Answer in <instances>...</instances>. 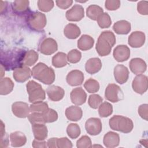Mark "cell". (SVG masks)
<instances>
[{
	"instance_id": "obj_6",
	"label": "cell",
	"mask_w": 148,
	"mask_h": 148,
	"mask_svg": "<svg viewBox=\"0 0 148 148\" xmlns=\"http://www.w3.org/2000/svg\"><path fill=\"white\" fill-rule=\"evenodd\" d=\"M28 27L35 31L43 29L47 24V19L45 14L40 12H34L29 14L27 18Z\"/></svg>"
},
{
	"instance_id": "obj_9",
	"label": "cell",
	"mask_w": 148,
	"mask_h": 148,
	"mask_svg": "<svg viewBox=\"0 0 148 148\" xmlns=\"http://www.w3.org/2000/svg\"><path fill=\"white\" fill-rule=\"evenodd\" d=\"M86 132L90 135H97L102 131V125L99 119L91 117L88 119L85 124Z\"/></svg>"
},
{
	"instance_id": "obj_49",
	"label": "cell",
	"mask_w": 148,
	"mask_h": 148,
	"mask_svg": "<svg viewBox=\"0 0 148 148\" xmlns=\"http://www.w3.org/2000/svg\"><path fill=\"white\" fill-rule=\"evenodd\" d=\"M56 3L58 7L62 9H66L70 7L73 1L72 0H57Z\"/></svg>"
},
{
	"instance_id": "obj_28",
	"label": "cell",
	"mask_w": 148,
	"mask_h": 148,
	"mask_svg": "<svg viewBox=\"0 0 148 148\" xmlns=\"http://www.w3.org/2000/svg\"><path fill=\"white\" fill-rule=\"evenodd\" d=\"M94 44V39L90 35H83L77 41V47L83 51L91 49Z\"/></svg>"
},
{
	"instance_id": "obj_22",
	"label": "cell",
	"mask_w": 148,
	"mask_h": 148,
	"mask_svg": "<svg viewBox=\"0 0 148 148\" xmlns=\"http://www.w3.org/2000/svg\"><path fill=\"white\" fill-rule=\"evenodd\" d=\"M102 68V62L99 58L94 57L88 60L85 64L86 71L91 75L98 72Z\"/></svg>"
},
{
	"instance_id": "obj_24",
	"label": "cell",
	"mask_w": 148,
	"mask_h": 148,
	"mask_svg": "<svg viewBox=\"0 0 148 148\" xmlns=\"http://www.w3.org/2000/svg\"><path fill=\"white\" fill-rule=\"evenodd\" d=\"M10 140L12 147H21L26 143L27 138L24 133L20 131H15L10 134Z\"/></svg>"
},
{
	"instance_id": "obj_42",
	"label": "cell",
	"mask_w": 148,
	"mask_h": 148,
	"mask_svg": "<svg viewBox=\"0 0 148 148\" xmlns=\"http://www.w3.org/2000/svg\"><path fill=\"white\" fill-rule=\"evenodd\" d=\"M37 4L39 9L44 12L50 11L54 7V2L51 0H39Z\"/></svg>"
},
{
	"instance_id": "obj_40",
	"label": "cell",
	"mask_w": 148,
	"mask_h": 148,
	"mask_svg": "<svg viewBox=\"0 0 148 148\" xmlns=\"http://www.w3.org/2000/svg\"><path fill=\"white\" fill-rule=\"evenodd\" d=\"M43 114L46 123H53L57 121L58 119V113L53 109L49 108L43 113Z\"/></svg>"
},
{
	"instance_id": "obj_37",
	"label": "cell",
	"mask_w": 148,
	"mask_h": 148,
	"mask_svg": "<svg viewBox=\"0 0 148 148\" xmlns=\"http://www.w3.org/2000/svg\"><path fill=\"white\" fill-rule=\"evenodd\" d=\"M80 132V128L77 124L71 123L66 128V133L71 139H76L78 138Z\"/></svg>"
},
{
	"instance_id": "obj_36",
	"label": "cell",
	"mask_w": 148,
	"mask_h": 148,
	"mask_svg": "<svg viewBox=\"0 0 148 148\" xmlns=\"http://www.w3.org/2000/svg\"><path fill=\"white\" fill-rule=\"evenodd\" d=\"M84 87L88 92L95 93L98 91L99 89V84L97 80L90 78L86 81L84 84Z\"/></svg>"
},
{
	"instance_id": "obj_44",
	"label": "cell",
	"mask_w": 148,
	"mask_h": 148,
	"mask_svg": "<svg viewBox=\"0 0 148 148\" xmlns=\"http://www.w3.org/2000/svg\"><path fill=\"white\" fill-rule=\"evenodd\" d=\"M76 146L78 148H89L91 147L92 143L91 139L87 135L82 136L76 142Z\"/></svg>"
},
{
	"instance_id": "obj_47",
	"label": "cell",
	"mask_w": 148,
	"mask_h": 148,
	"mask_svg": "<svg viewBox=\"0 0 148 148\" xmlns=\"http://www.w3.org/2000/svg\"><path fill=\"white\" fill-rule=\"evenodd\" d=\"M137 10L142 15H147L148 2L147 1H139L137 4Z\"/></svg>"
},
{
	"instance_id": "obj_43",
	"label": "cell",
	"mask_w": 148,
	"mask_h": 148,
	"mask_svg": "<svg viewBox=\"0 0 148 148\" xmlns=\"http://www.w3.org/2000/svg\"><path fill=\"white\" fill-rule=\"evenodd\" d=\"M82 58V53L77 49H73L67 54L68 61L72 64H75L80 61Z\"/></svg>"
},
{
	"instance_id": "obj_21",
	"label": "cell",
	"mask_w": 148,
	"mask_h": 148,
	"mask_svg": "<svg viewBox=\"0 0 148 148\" xmlns=\"http://www.w3.org/2000/svg\"><path fill=\"white\" fill-rule=\"evenodd\" d=\"M103 142L105 147L113 148L117 147L120 143V136L117 133L109 131L103 136Z\"/></svg>"
},
{
	"instance_id": "obj_46",
	"label": "cell",
	"mask_w": 148,
	"mask_h": 148,
	"mask_svg": "<svg viewBox=\"0 0 148 148\" xmlns=\"http://www.w3.org/2000/svg\"><path fill=\"white\" fill-rule=\"evenodd\" d=\"M105 6L109 10H115L120 6V1L119 0H106L105 2Z\"/></svg>"
},
{
	"instance_id": "obj_26",
	"label": "cell",
	"mask_w": 148,
	"mask_h": 148,
	"mask_svg": "<svg viewBox=\"0 0 148 148\" xmlns=\"http://www.w3.org/2000/svg\"><path fill=\"white\" fill-rule=\"evenodd\" d=\"M113 29L117 34L126 35L131 31V26L130 22L126 20H120L114 24Z\"/></svg>"
},
{
	"instance_id": "obj_30",
	"label": "cell",
	"mask_w": 148,
	"mask_h": 148,
	"mask_svg": "<svg viewBox=\"0 0 148 148\" xmlns=\"http://www.w3.org/2000/svg\"><path fill=\"white\" fill-rule=\"evenodd\" d=\"M38 53L34 50L26 51L23 60V66H32L38 61Z\"/></svg>"
},
{
	"instance_id": "obj_27",
	"label": "cell",
	"mask_w": 148,
	"mask_h": 148,
	"mask_svg": "<svg viewBox=\"0 0 148 148\" xmlns=\"http://www.w3.org/2000/svg\"><path fill=\"white\" fill-rule=\"evenodd\" d=\"M81 31L79 27L72 23L68 24L64 29V34L68 39H76L80 35Z\"/></svg>"
},
{
	"instance_id": "obj_12",
	"label": "cell",
	"mask_w": 148,
	"mask_h": 148,
	"mask_svg": "<svg viewBox=\"0 0 148 148\" xmlns=\"http://www.w3.org/2000/svg\"><path fill=\"white\" fill-rule=\"evenodd\" d=\"M12 110L13 114L19 118H25L28 117L30 112L28 105L21 101L14 102L12 105Z\"/></svg>"
},
{
	"instance_id": "obj_35",
	"label": "cell",
	"mask_w": 148,
	"mask_h": 148,
	"mask_svg": "<svg viewBox=\"0 0 148 148\" xmlns=\"http://www.w3.org/2000/svg\"><path fill=\"white\" fill-rule=\"evenodd\" d=\"M49 109L48 104L43 101H38L32 103L29 106L30 112H38L43 113Z\"/></svg>"
},
{
	"instance_id": "obj_15",
	"label": "cell",
	"mask_w": 148,
	"mask_h": 148,
	"mask_svg": "<svg viewBox=\"0 0 148 148\" xmlns=\"http://www.w3.org/2000/svg\"><path fill=\"white\" fill-rule=\"evenodd\" d=\"M113 56L117 62H123L128 60L130 58V50L126 45H118L114 48Z\"/></svg>"
},
{
	"instance_id": "obj_18",
	"label": "cell",
	"mask_w": 148,
	"mask_h": 148,
	"mask_svg": "<svg viewBox=\"0 0 148 148\" xmlns=\"http://www.w3.org/2000/svg\"><path fill=\"white\" fill-rule=\"evenodd\" d=\"M84 79L83 73L79 70H72L66 76L67 83L71 86H77L81 85Z\"/></svg>"
},
{
	"instance_id": "obj_32",
	"label": "cell",
	"mask_w": 148,
	"mask_h": 148,
	"mask_svg": "<svg viewBox=\"0 0 148 148\" xmlns=\"http://www.w3.org/2000/svg\"><path fill=\"white\" fill-rule=\"evenodd\" d=\"M68 64L67 55L63 52H58L52 58V65L56 68H62Z\"/></svg>"
},
{
	"instance_id": "obj_1",
	"label": "cell",
	"mask_w": 148,
	"mask_h": 148,
	"mask_svg": "<svg viewBox=\"0 0 148 148\" xmlns=\"http://www.w3.org/2000/svg\"><path fill=\"white\" fill-rule=\"evenodd\" d=\"M26 51L21 49L15 48L1 52V64L4 69L10 71L23 66V60Z\"/></svg>"
},
{
	"instance_id": "obj_48",
	"label": "cell",
	"mask_w": 148,
	"mask_h": 148,
	"mask_svg": "<svg viewBox=\"0 0 148 148\" xmlns=\"http://www.w3.org/2000/svg\"><path fill=\"white\" fill-rule=\"evenodd\" d=\"M138 114L139 116L146 121L148 120V105L142 104L138 108Z\"/></svg>"
},
{
	"instance_id": "obj_50",
	"label": "cell",
	"mask_w": 148,
	"mask_h": 148,
	"mask_svg": "<svg viewBox=\"0 0 148 148\" xmlns=\"http://www.w3.org/2000/svg\"><path fill=\"white\" fill-rule=\"evenodd\" d=\"M32 146L34 148H38V147L45 148V147H47V142L45 140H37L36 139H35L33 140Z\"/></svg>"
},
{
	"instance_id": "obj_33",
	"label": "cell",
	"mask_w": 148,
	"mask_h": 148,
	"mask_svg": "<svg viewBox=\"0 0 148 148\" xmlns=\"http://www.w3.org/2000/svg\"><path fill=\"white\" fill-rule=\"evenodd\" d=\"M103 13V9L97 5H90L86 9L87 16L92 20H97L98 17Z\"/></svg>"
},
{
	"instance_id": "obj_5",
	"label": "cell",
	"mask_w": 148,
	"mask_h": 148,
	"mask_svg": "<svg viewBox=\"0 0 148 148\" xmlns=\"http://www.w3.org/2000/svg\"><path fill=\"white\" fill-rule=\"evenodd\" d=\"M27 91L29 95V101L34 103L42 101L46 98V92L42 86L34 80L29 81L26 84Z\"/></svg>"
},
{
	"instance_id": "obj_31",
	"label": "cell",
	"mask_w": 148,
	"mask_h": 148,
	"mask_svg": "<svg viewBox=\"0 0 148 148\" xmlns=\"http://www.w3.org/2000/svg\"><path fill=\"white\" fill-rule=\"evenodd\" d=\"M14 88L13 81L9 77L1 78L0 81V94L2 95L10 93Z\"/></svg>"
},
{
	"instance_id": "obj_34",
	"label": "cell",
	"mask_w": 148,
	"mask_h": 148,
	"mask_svg": "<svg viewBox=\"0 0 148 148\" xmlns=\"http://www.w3.org/2000/svg\"><path fill=\"white\" fill-rule=\"evenodd\" d=\"M98 108V113L101 117H107L113 113V106L108 102L101 103Z\"/></svg>"
},
{
	"instance_id": "obj_41",
	"label": "cell",
	"mask_w": 148,
	"mask_h": 148,
	"mask_svg": "<svg viewBox=\"0 0 148 148\" xmlns=\"http://www.w3.org/2000/svg\"><path fill=\"white\" fill-rule=\"evenodd\" d=\"M103 101V98L98 94H91L88 99V105L92 109H97Z\"/></svg>"
},
{
	"instance_id": "obj_13",
	"label": "cell",
	"mask_w": 148,
	"mask_h": 148,
	"mask_svg": "<svg viewBox=\"0 0 148 148\" xmlns=\"http://www.w3.org/2000/svg\"><path fill=\"white\" fill-rule=\"evenodd\" d=\"M146 40L145 34L142 31H134L132 32L128 37V45L134 48H138L142 47Z\"/></svg>"
},
{
	"instance_id": "obj_38",
	"label": "cell",
	"mask_w": 148,
	"mask_h": 148,
	"mask_svg": "<svg viewBox=\"0 0 148 148\" xmlns=\"http://www.w3.org/2000/svg\"><path fill=\"white\" fill-rule=\"evenodd\" d=\"M97 21L98 25L101 28H109L112 24V20L110 16L108 13L104 12L98 17Z\"/></svg>"
},
{
	"instance_id": "obj_45",
	"label": "cell",
	"mask_w": 148,
	"mask_h": 148,
	"mask_svg": "<svg viewBox=\"0 0 148 148\" xmlns=\"http://www.w3.org/2000/svg\"><path fill=\"white\" fill-rule=\"evenodd\" d=\"M57 147L58 148H71L72 147L71 141L66 137L57 138Z\"/></svg>"
},
{
	"instance_id": "obj_19",
	"label": "cell",
	"mask_w": 148,
	"mask_h": 148,
	"mask_svg": "<svg viewBox=\"0 0 148 148\" xmlns=\"http://www.w3.org/2000/svg\"><path fill=\"white\" fill-rule=\"evenodd\" d=\"M129 66L131 72L136 75L144 73L147 69L145 61L140 58L131 59L129 63Z\"/></svg>"
},
{
	"instance_id": "obj_10",
	"label": "cell",
	"mask_w": 148,
	"mask_h": 148,
	"mask_svg": "<svg viewBox=\"0 0 148 148\" xmlns=\"http://www.w3.org/2000/svg\"><path fill=\"white\" fill-rule=\"evenodd\" d=\"M39 49L40 52L45 55H51L57 50L58 45L54 39L47 38L42 41Z\"/></svg>"
},
{
	"instance_id": "obj_11",
	"label": "cell",
	"mask_w": 148,
	"mask_h": 148,
	"mask_svg": "<svg viewBox=\"0 0 148 148\" xmlns=\"http://www.w3.org/2000/svg\"><path fill=\"white\" fill-rule=\"evenodd\" d=\"M65 16L69 21H79L84 16V8L80 5H74L70 9L66 11Z\"/></svg>"
},
{
	"instance_id": "obj_29",
	"label": "cell",
	"mask_w": 148,
	"mask_h": 148,
	"mask_svg": "<svg viewBox=\"0 0 148 148\" xmlns=\"http://www.w3.org/2000/svg\"><path fill=\"white\" fill-rule=\"evenodd\" d=\"M29 1L16 0L12 3V9L17 14H24L29 10Z\"/></svg>"
},
{
	"instance_id": "obj_16",
	"label": "cell",
	"mask_w": 148,
	"mask_h": 148,
	"mask_svg": "<svg viewBox=\"0 0 148 148\" xmlns=\"http://www.w3.org/2000/svg\"><path fill=\"white\" fill-rule=\"evenodd\" d=\"M114 76L115 80L118 83L123 84L128 80L129 71L125 66L121 64H118L114 67Z\"/></svg>"
},
{
	"instance_id": "obj_8",
	"label": "cell",
	"mask_w": 148,
	"mask_h": 148,
	"mask_svg": "<svg viewBox=\"0 0 148 148\" xmlns=\"http://www.w3.org/2000/svg\"><path fill=\"white\" fill-rule=\"evenodd\" d=\"M133 90L139 94H144L147 90L148 79L144 75H138L134 79L132 83Z\"/></svg>"
},
{
	"instance_id": "obj_14",
	"label": "cell",
	"mask_w": 148,
	"mask_h": 148,
	"mask_svg": "<svg viewBox=\"0 0 148 148\" xmlns=\"http://www.w3.org/2000/svg\"><path fill=\"white\" fill-rule=\"evenodd\" d=\"M31 70L27 66H21L15 69L13 73L14 79L19 83H23L30 78Z\"/></svg>"
},
{
	"instance_id": "obj_39",
	"label": "cell",
	"mask_w": 148,
	"mask_h": 148,
	"mask_svg": "<svg viewBox=\"0 0 148 148\" xmlns=\"http://www.w3.org/2000/svg\"><path fill=\"white\" fill-rule=\"evenodd\" d=\"M28 120L31 124H45L43 114L42 113L32 112L28 116Z\"/></svg>"
},
{
	"instance_id": "obj_7",
	"label": "cell",
	"mask_w": 148,
	"mask_h": 148,
	"mask_svg": "<svg viewBox=\"0 0 148 148\" xmlns=\"http://www.w3.org/2000/svg\"><path fill=\"white\" fill-rule=\"evenodd\" d=\"M105 97L112 102H117L123 99L124 95L120 87L114 83L109 84L105 91Z\"/></svg>"
},
{
	"instance_id": "obj_2",
	"label": "cell",
	"mask_w": 148,
	"mask_h": 148,
	"mask_svg": "<svg viewBox=\"0 0 148 148\" xmlns=\"http://www.w3.org/2000/svg\"><path fill=\"white\" fill-rule=\"evenodd\" d=\"M32 77L45 84H51L55 80L54 71L43 62H39L31 70Z\"/></svg>"
},
{
	"instance_id": "obj_23",
	"label": "cell",
	"mask_w": 148,
	"mask_h": 148,
	"mask_svg": "<svg viewBox=\"0 0 148 148\" xmlns=\"http://www.w3.org/2000/svg\"><path fill=\"white\" fill-rule=\"evenodd\" d=\"M65 116L69 120L77 121L82 119L83 111L80 107L72 105L66 109Z\"/></svg>"
},
{
	"instance_id": "obj_17",
	"label": "cell",
	"mask_w": 148,
	"mask_h": 148,
	"mask_svg": "<svg viewBox=\"0 0 148 148\" xmlns=\"http://www.w3.org/2000/svg\"><path fill=\"white\" fill-rule=\"evenodd\" d=\"M72 102L76 105H82L85 103L87 99V94L82 87H79L72 90L70 94Z\"/></svg>"
},
{
	"instance_id": "obj_20",
	"label": "cell",
	"mask_w": 148,
	"mask_h": 148,
	"mask_svg": "<svg viewBox=\"0 0 148 148\" xmlns=\"http://www.w3.org/2000/svg\"><path fill=\"white\" fill-rule=\"evenodd\" d=\"M46 93L49 98L53 101H59L61 100L65 95L64 90L57 86L51 85L47 87Z\"/></svg>"
},
{
	"instance_id": "obj_51",
	"label": "cell",
	"mask_w": 148,
	"mask_h": 148,
	"mask_svg": "<svg viewBox=\"0 0 148 148\" xmlns=\"http://www.w3.org/2000/svg\"><path fill=\"white\" fill-rule=\"evenodd\" d=\"M9 145V139L8 135L5 132L3 135H1V147H8Z\"/></svg>"
},
{
	"instance_id": "obj_3",
	"label": "cell",
	"mask_w": 148,
	"mask_h": 148,
	"mask_svg": "<svg viewBox=\"0 0 148 148\" xmlns=\"http://www.w3.org/2000/svg\"><path fill=\"white\" fill-rule=\"evenodd\" d=\"M116 43V37L110 31H103L98 37L95 49L98 54L102 57L109 55L112 47Z\"/></svg>"
},
{
	"instance_id": "obj_52",
	"label": "cell",
	"mask_w": 148,
	"mask_h": 148,
	"mask_svg": "<svg viewBox=\"0 0 148 148\" xmlns=\"http://www.w3.org/2000/svg\"><path fill=\"white\" fill-rule=\"evenodd\" d=\"M57 138H50L47 142V147L50 148H57Z\"/></svg>"
},
{
	"instance_id": "obj_4",
	"label": "cell",
	"mask_w": 148,
	"mask_h": 148,
	"mask_svg": "<svg viewBox=\"0 0 148 148\" xmlns=\"http://www.w3.org/2000/svg\"><path fill=\"white\" fill-rule=\"evenodd\" d=\"M109 124L112 130L125 134L130 133L134 128V124L131 119L120 115L112 117L109 119Z\"/></svg>"
},
{
	"instance_id": "obj_25",
	"label": "cell",
	"mask_w": 148,
	"mask_h": 148,
	"mask_svg": "<svg viewBox=\"0 0 148 148\" xmlns=\"http://www.w3.org/2000/svg\"><path fill=\"white\" fill-rule=\"evenodd\" d=\"M32 130L35 139L43 140L47 137V128L45 124H32Z\"/></svg>"
}]
</instances>
